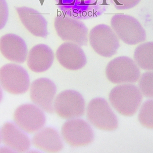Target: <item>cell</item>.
Segmentation results:
<instances>
[{"label":"cell","mask_w":153,"mask_h":153,"mask_svg":"<svg viewBox=\"0 0 153 153\" xmlns=\"http://www.w3.org/2000/svg\"><path fill=\"white\" fill-rule=\"evenodd\" d=\"M88 42L93 50L103 57L114 55L120 47L117 36L111 27L105 24H98L90 30Z\"/></svg>","instance_id":"obj_3"},{"label":"cell","mask_w":153,"mask_h":153,"mask_svg":"<svg viewBox=\"0 0 153 153\" xmlns=\"http://www.w3.org/2000/svg\"><path fill=\"white\" fill-rule=\"evenodd\" d=\"M111 25L118 38L128 45H135L146 40L144 29L137 19L130 15H113Z\"/></svg>","instance_id":"obj_2"},{"label":"cell","mask_w":153,"mask_h":153,"mask_svg":"<svg viewBox=\"0 0 153 153\" xmlns=\"http://www.w3.org/2000/svg\"><path fill=\"white\" fill-rule=\"evenodd\" d=\"M54 27L62 40L74 42L81 46L88 44V29L80 20L68 15H59L55 19Z\"/></svg>","instance_id":"obj_4"},{"label":"cell","mask_w":153,"mask_h":153,"mask_svg":"<svg viewBox=\"0 0 153 153\" xmlns=\"http://www.w3.org/2000/svg\"><path fill=\"white\" fill-rule=\"evenodd\" d=\"M87 117L92 125L100 130L113 131L118 126L117 116L108 102L102 98H95L89 102Z\"/></svg>","instance_id":"obj_7"},{"label":"cell","mask_w":153,"mask_h":153,"mask_svg":"<svg viewBox=\"0 0 153 153\" xmlns=\"http://www.w3.org/2000/svg\"><path fill=\"white\" fill-rule=\"evenodd\" d=\"M9 16L8 4L5 0H0V30L6 25Z\"/></svg>","instance_id":"obj_22"},{"label":"cell","mask_w":153,"mask_h":153,"mask_svg":"<svg viewBox=\"0 0 153 153\" xmlns=\"http://www.w3.org/2000/svg\"><path fill=\"white\" fill-rule=\"evenodd\" d=\"M0 84L9 93L23 94L29 88V76L27 72L20 66L7 64L0 68Z\"/></svg>","instance_id":"obj_6"},{"label":"cell","mask_w":153,"mask_h":153,"mask_svg":"<svg viewBox=\"0 0 153 153\" xmlns=\"http://www.w3.org/2000/svg\"><path fill=\"white\" fill-rule=\"evenodd\" d=\"M56 92V86L51 80L47 78H39L31 84L30 99L44 111L53 113V101Z\"/></svg>","instance_id":"obj_11"},{"label":"cell","mask_w":153,"mask_h":153,"mask_svg":"<svg viewBox=\"0 0 153 153\" xmlns=\"http://www.w3.org/2000/svg\"><path fill=\"white\" fill-rule=\"evenodd\" d=\"M138 119L143 126L153 129V100L144 103L140 110Z\"/></svg>","instance_id":"obj_19"},{"label":"cell","mask_w":153,"mask_h":153,"mask_svg":"<svg viewBox=\"0 0 153 153\" xmlns=\"http://www.w3.org/2000/svg\"><path fill=\"white\" fill-rule=\"evenodd\" d=\"M85 102L77 92L67 90L59 93L54 103L56 114L64 119L80 117L84 114Z\"/></svg>","instance_id":"obj_10"},{"label":"cell","mask_w":153,"mask_h":153,"mask_svg":"<svg viewBox=\"0 0 153 153\" xmlns=\"http://www.w3.org/2000/svg\"><path fill=\"white\" fill-rule=\"evenodd\" d=\"M2 92L0 86V102L2 100Z\"/></svg>","instance_id":"obj_23"},{"label":"cell","mask_w":153,"mask_h":153,"mask_svg":"<svg viewBox=\"0 0 153 153\" xmlns=\"http://www.w3.org/2000/svg\"><path fill=\"white\" fill-rule=\"evenodd\" d=\"M13 121L21 130L28 134L39 131L45 125L44 112L33 104H25L18 107L13 114Z\"/></svg>","instance_id":"obj_8"},{"label":"cell","mask_w":153,"mask_h":153,"mask_svg":"<svg viewBox=\"0 0 153 153\" xmlns=\"http://www.w3.org/2000/svg\"><path fill=\"white\" fill-rule=\"evenodd\" d=\"M32 143L35 147L46 152H58L64 146L58 132L51 127L45 128L37 133Z\"/></svg>","instance_id":"obj_17"},{"label":"cell","mask_w":153,"mask_h":153,"mask_svg":"<svg viewBox=\"0 0 153 153\" xmlns=\"http://www.w3.org/2000/svg\"><path fill=\"white\" fill-rule=\"evenodd\" d=\"M56 56L62 66L72 71L82 69L87 63L86 56L81 46L71 41L61 44L56 50Z\"/></svg>","instance_id":"obj_12"},{"label":"cell","mask_w":153,"mask_h":153,"mask_svg":"<svg viewBox=\"0 0 153 153\" xmlns=\"http://www.w3.org/2000/svg\"><path fill=\"white\" fill-rule=\"evenodd\" d=\"M16 10L22 24L30 33L36 37H47L48 23L39 12L25 6L17 7Z\"/></svg>","instance_id":"obj_14"},{"label":"cell","mask_w":153,"mask_h":153,"mask_svg":"<svg viewBox=\"0 0 153 153\" xmlns=\"http://www.w3.org/2000/svg\"><path fill=\"white\" fill-rule=\"evenodd\" d=\"M106 75L112 83H134L139 79L140 71L137 64L130 57L120 56L114 58L108 64Z\"/></svg>","instance_id":"obj_5"},{"label":"cell","mask_w":153,"mask_h":153,"mask_svg":"<svg viewBox=\"0 0 153 153\" xmlns=\"http://www.w3.org/2000/svg\"><path fill=\"white\" fill-rule=\"evenodd\" d=\"M141 0H112L114 7L118 10H128L137 5Z\"/></svg>","instance_id":"obj_21"},{"label":"cell","mask_w":153,"mask_h":153,"mask_svg":"<svg viewBox=\"0 0 153 153\" xmlns=\"http://www.w3.org/2000/svg\"><path fill=\"white\" fill-rule=\"evenodd\" d=\"M134 59L140 68L153 71V42L139 45L135 50Z\"/></svg>","instance_id":"obj_18"},{"label":"cell","mask_w":153,"mask_h":153,"mask_svg":"<svg viewBox=\"0 0 153 153\" xmlns=\"http://www.w3.org/2000/svg\"><path fill=\"white\" fill-rule=\"evenodd\" d=\"M0 52L9 61L22 63L27 58V47L21 37L14 34H7L0 38Z\"/></svg>","instance_id":"obj_13"},{"label":"cell","mask_w":153,"mask_h":153,"mask_svg":"<svg viewBox=\"0 0 153 153\" xmlns=\"http://www.w3.org/2000/svg\"><path fill=\"white\" fill-rule=\"evenodd\" d=\"M62 134L65 142L74 147L86 146L94 139V132L90 125L78 119L65 122L62 127Z\"/></svg>","instance_id":"obj_9"},{"label":"cell","mask_w":153,"mask_h":153,"mask_svg":"<svg viewBox=\"0 0 153 153\" xmlns=\"http://www.w3.org/2000/svg\"><path fill=\"white\" fill-rule=\"evenodd\" d=\"M1 132H0V143H1Z\"/></svg>","instance_id":"obj_24"},{"label":"cell","mask_w":153,"mask_h":153,"mask_svg":"<svg viewBox=\"0 0 153 153\" xmlns=\"http://www.w3.org/2000/svg\"><path fill=\"white\" fill-rule=\"evenodd\" d=\"M1 135L4 145L16 152H26L30 148V141L28 137L13 123H5L1 129Z\"/></svg>","instance_id":"obj_15"},{"label":"cell","mask_w":153,"mask_h":153,"mask_svg":"<svg viewBox=\"0 0 153 153\" xmlns=\"http://www.w3.org/2000/svg\"><path fill=\"white\" fill-rule=\"evenodd\" d=\"M139 86L146 97L153 99V72H146L142 75Z\"/></svg>","instance_id":"obj_20"},{"label":"cell","mask_w":153,"mask_h":153,"mask_svg":"<svg viewBox=\"0 0 153 153\" xmlns=\"http://www.w3.org/2000/svg\"><path fill=\"white\" fill-rule=\"evenodd\" d=\"M109 99L111 104L119 113L131 116L137 111L143 96L136 85L127 84L114 87L110 93Z\"/></svg>","instance_id":"obj_1"},{"label":"cell","mask_w":153,"mask_h":153,"mask_svg":"<svg viewBox=\"0 0 153 153\" xmlns=\"http://www.w3.org/2000/svg\"><path fill=\"white\" fill-rule=\"evenodd\" d=\"M53 51L47 45L38 44L29 51L27 57L28 67L32 72L41 73L49 69L54 60Z\"/></svg>","instance_id":"obj_16"}]
</instances>
